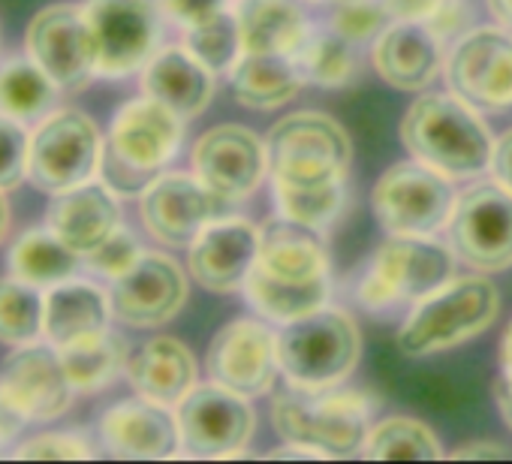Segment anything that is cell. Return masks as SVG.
I'll return each instance as SVG.
<instances>
[{
	"label": "cell",
	"instance_id": "1",
	"mask_svg": "<svg viewBox=\"0 0 512 464\" xmlns=\"http://www.w3.org/2000/svg\"><path fill=\"white\" fill-rule=\"evenodd\" d=\"M329 254L314 226L275 220L263 229V248L244 296L272 323H293L329 305Z\"/></svg>",
	"mask_w": 512,
	"mask_h": 464
},
{
	"label": "cell",
	"instance_id": "2",
	"mask_svg": "<svg viewBox=\"0 0 512 464\" xmlns=\"http://www.w3.org/2000/svg\"><path fill=\"white\" fill-rule=\"evenodd\" d=\"M401 142L413 160L449 178H476L491 166L494 151L479 109L452 91H428L413 100L401 121Z\"/></svg>",
	"mask_w": 512,
	"mask_h": 464
},
{
	"label": "cell",
	"instance_id": "3",
	"mask_svg": "<svg viewBox=\"0 0 512 464\" xmlns=\"http://www.w3.org/2000/svg\"><path fill=\"white\" fill-rule=\"evenodd\" d=\"M184 139V118L154 97L142 94L124 103L103 145L100 175L118 196H139L178 154Z\"/></svg>",
	"mask_w": 512,
	"mask_h": 464
},
{
	"label": "cell",
	"instance_id": "4",
	"mask_svg": "<svg viewBox=\"0 0 512 464\" xmlns=\"http://www.w3.org/2000/svg\"><path fill=\"white\" fill-rule=\"evenodd\" d=\"M374 401L356 389H302L287 386L272 398V425L290 443H305L320 458L362 455L371 431Z\"/></svg>",
	"mask_w": 512,
	"mask_h": 464
},
{
	"label": "cell",
	"instance_id": "5",
	"mask_svg": "<svg viewBox=\"0 0 512 464\" xmlns=\"http://www.w3.org/2000/svg\"><path fill=\"white\" fill-rule=\"evenodd\" d=\"M272 190H341L347 187L353 145L347 130L323 112L281 118L269 139Z\"/></svg>",
	"mask_w": 512,
	"mask_h": 464
},
{
	"label": "cell",
	"instance_id": "6",
	"mask_svg": "<svg viewBox=\"0 0 512 464\" xmlns=\"http://www.w3.org/2000/svg\"><path fill=\"white\" fill-rule=\"evenodd\" d=\"M500 314V293L485 275L452 278L425 299L398 329V350L410 359L452 350L485 332Z\"/></svg>",
	"mask_w": 512,
	"mask_h": 464
},
{
	"label": "cell",
	"instance_id": "7",
	"mask_svg": "<svg viewBox=\"0 0 512 464\" xmlns=\"http://www.w3.org/2000/svg\"><path fill=\"white\" fill-rule=\"evenodd\" d=\"M362 356L356 320L341 308H320L308 317L284 323L278 332V359L287 383L302 389L341 386Z\"/></svg>",
	"mask_w": 512,
	"mask_h": 464
},
{
	"label": "cell",
	"instance_id": "8",
	"mask_svg": "<svg viewBox=\"0 0 512 464\" xmlns=\"http://www.w3.org/2000/svg\"><path fill=\"white\" fill-rule=\"evenodd\" d=\"M455 260L452 245H440L434 236H389L359 284V305L389 311L419 302L455 278Z\"/></svg>",
	"mask_w": 512,
	"mask_h": 464
},
{
	"label": "cell",
	"instance_id": "9",
	"mask_svg": "<svg viewBox=\"0 0 512 464\" xmlns=\"http://www.w3.org/2000/svg\"><path fill=\"white\" fill-rule=\"evenodd\" d=\"M455 199L449 175L419 160L389 166L371 193L374 214L389 236H434L446 229Z\"/></svg>",
	"mask_w": 512,
	"mask_h": 464
},
{
	"label": "cell",
	"instance_id": "10",
	"mask_svg": "<svg viewBox=\"0 0 512 464\" xmlns=\"http://www.w3.org/2000/svg\"><path fill=\"white\" fill-rule=\"evenodd\" d=\"M103 160L97 124L79 109L49 112L31 133L28 181L43 193H64L94 178Z\"/></svg>",
	"mask_w": 512,
	"mask_h": 464
},
{
	"label": "cell",
	"instance_id": "11",
	"mask_svg": "<svg viewBox=\"0 0 512 464\" xmlns=\"http://www.w3.org/2000/svg\"><path fill=\"white\" fill-rule=\"evenodd\" d=\"M455 257L488 275L512 266V193L497 181L467 187L446 223Z\"/></svg>",
	"mask_w": 512,
	"mask_h": 464
},
{
	"label": "cell",
	"instance_id": "12",
	"mask_svg": "<svg viewBox=\"0 0 512 464\" xmlns=\"http://www.w3.org/2000/svg\"><path fill=\"white\" fill-rule=\"evenodd\" d=\"M181 452L193 458H235L244 455L256 413L247 395H238L220 383H196L175 407Z\"/></svg>",
	"mask_w": 512,
	"mask_h": 464
},
{
	"label": "cell",
	"instance_id": "13",
	"mask_svg": "<svg viewBox=\"0 0 512 464\" xmlns=\"http://www.w3.org/2000/svg\"><path fill=\"white\" fill-rule=\"evenodd\" d=\"M446 85L479 112L512 109V31L470 28L443 61Z\"/></svg>",
	"mask_w": 512,
	"mask_h": 464
},
{
	"label": "cell",
	"instance_id": "14",
	"mask_svg": "<svg viewBox=\"0 0 512 464\" xmlns=\"http://www.w3.org/2000/svg\"><path fill=\"white\" fill-rule=\"evenodd\" d=\"M85 13L97 43V76L127 79L145 70V64L157 55V0H91Z\"/></svg>",
	"mask_w": 512,
	"mask_h": 464
},
{
	"label": "cell",
	"instance_id": "15",
	"mask_svg": "<svg viewBox=\"0 0 512 464\" xmlns=\"http://www.w3.org/2000/svg\"><path fill=\"white\" fill-rule=\"evenodd\" d=\"M25 49L61 91H82L97 76V43L85 7L55 4L40 10L28 25Z\"/></svg>",
	"mask_w": 512,
	"mask_h": 464
},
{
	"label": "cell",
	"instance_id": "16",
	"mask_svg": "<svg viewBox=\"0 0 512 464\" xmlns=\"http://www.w3.org/2000/svg\"><path fill=\"white\" fill-rule=\"evenodd\" d=\"M205 365L214 383L238 395H266L275 389L281 374L278 332H272L263 320H232L211 338Z\"/></svg>",
	"mask_w": 512,
	"mask_h": 464
},
{
	"label": "cell",
	"instance_id": "17",
	"mask_svg": "<svg viewBox=\"0 0 512 464\" xmlns=\"http://www.w3.org/2000/svg\"><path fill=\"white\" fill-rule=\"evenodd\" d=\"M193 175L223 202L247 199L269 172V148L241 124L205 130L190 154Z\"/></svg>",
	"mask_w": 512,
	"mask_h": 464
},
{
	"label": "cell",
	"instance_id": "18",
	"mask_svg": "<svg viewBox=\"0 0 512 464\" xmlns=\"http://www.w3.org/2000/svg\"><path fill=\"white\" fill-rule=\"evenodd\" d=\"M0 395L25 422H52L73 404V383L67 377L61 350L55 344H22L7 356L0 371Z\"/></svg>",
	"mask_w": 512,
	"mask_h": 464
},
{
	"label": "cell",
	"instance_id": "19",
	"mask_svg": "<svg viewBox=\"0 0 512 464\" xmlns=\"http://www.w3.org/2000/svg\"><path fill=\"white\" fill-rule=\"evenodd\" d=\"M220 202L196 175L163 172L139 193V214L151 239L169 248H190L199 232L217 220Z\"/></svg>",
	"mask_w": 512,
	"mask_h": 464
},
{
	"label": "cell",
	"instance_id": "20",
	"mask_svg": "<svg viewBox=\"0 0 512 464\" xmlns=\"http://www.w3.org/2000/svg\"><path fill=\"white\" fill-rule=\"evenodd\" d=\"M263 248V229L244 217L211 220L187 248V269L208 293L244 290Z\"/></svg>",
	"mask_w": 512,
	"mask_h": 464
},
{
	"label": "cell",
	"instance_id": "21",
	"mask_svg": "<svg viewBox=\"0 0 512 464\" xmlns=\"http://www.w3.org/2000/svg\"><path fill=\"white\" fill-rule=\"evenodd\" d=\"M112 317L133 329H154L178 317L187 302V275L166 254H142V260L112 281Z\"/></svg>",
	"mask_w": 512,
	"mask_h": 464
},
{
	"label": "cell",
	"instance_id": "22",
	"mask_svg": "<svg viewBox=\"0 0 512 464\" xmlns=\"http://www.w3.org/2000/svg\"><path fill=\"white\" fill-rule=\"evenodd\" d=\"M100 443L112 458L160 461L181 452V431L169 407L142 395L112 404L100 419Z\"/></svg>",
	"mask_w": 512,
	"mask_h": 464
},
{
	"label": "cell",
	"instance_id": "23",
	"mask_svg": "<svg viewBox=\"0 0 512 464\" xmlns=\"http://www.w3.org/2000/svg\"><path fill=\"white\" fill-rule=\"evenodd\" d=\"M371 64L398 91H425L443 70V43L425 22H389L374 40Z\"/></svg>",
	"mask_w": 512,
	"mask_h": 464
},
{
	"label": "cell",
	"instance_id": "24",
	"mask_svg": "<svg viewBox=\"0 0 512 464\" xmlns=\"http://www.w3.org/2000/svg\"><path fill=\"white\" fill-rule=\"evenodd\" d=\"M49 229L70 245L76 254H91L100 248L112 232L121 226V205L118 193L106 184L85 181L79 187H70L64 193H55L49 211H46Z\"/></svg>",
	"mask_w": 512,
	"mask_h": 464
},
{
	"label": "cell",
	"instance_id": "25",
	"mask_svg": "<svg viewBox=\"0 0 512 464\" xmlns=\"http://www.w3.org/2000/svg\"><path fill=\"white\" fill-rule=\"evenodd\" d=\"M124 374L136 395L163 407H178L181 398L196 386L199 371L187 344L169 335H157L130 353Z\"/></svg>",
	"mask_w": 512,
	"mask_h": 464
},
{
	"label": "cell",
	"instance_id": "26",
	"mask_svg": "<svg viewBox=\"0 0 512 464\" xmlns=\"http://www.w3.org/2000/svg\"><path fill=\"white\" fill-rule=\"evenodd\" d=\"M142 94L169 106L184 121L202 115L214 97V73L187 46H166L142 70Z\"/></svg>",
	"mask_w": 512,
	"mask_h": 464
},
{
	"label": "cell",
	"instance_id": "27",
	"mask_svg": "<svg viewBox=\"0 0 512 464\" xmlns=\"http://www.w3.org/2000/svg\"><path fill=\"white\" fill-rule=\"evenodd\" d=\"M109 317H112V302L106 290H100L91 281H76V278L61 281L46 293L43 341L61 350L67 344L106 332Z\"/></svg>",
	"mask_w": 512,
	"mask_h": 464
},
{
	"label": "cell",
	"instance_id": "28",
	"mask_svg": "<svg viewBox=\"0 0 512 464\" xmlns=\"http://www.w3.org/2000/svg\"><path fill=\"white\" fill-rule=\"evenodd\" d=\"M305 85V73L296 55L278 52H244L229 70L232 97L247 109H278L290 103Z\"/></svg>",
	"mask_w": 512,
	"mask_h": 464
},
{
	"label": "cell",
	"instance_id": "29",
	"mask_svg": "<svg viewBox=\"0 0 512 464\" xmlns=\"http://www.w3.org/2000/svg\"><path fill=\"white\" fill-rule=\"evenodd\" d=\"M238 25L244 52L296 55L308 40V22L293 0H244Z\"/></svg>",
	"mask_w": 512,
	"mask_h": 464
},
{
	"label": "cell",
	"instance_id": "30",
	"mask_svg": "<svg viewBox=\"0 0 512 464\" xmlns=\"http://www.w3.org/2000/svg\"><path fill=\"white\" fill-rule=\"evenodd\" d=\"M85 257L76 254L70 245H64L55 232L46 229H28L10 248V272L34 287H55L61 281H70L79 272V263Z\"/></svg>",
	"mask_w": 512,
	"mask_h": 464
},
{
	"label": "cell",
	"instance_id": "31",
	"mask_svg": "<svg viewBox=\"0 0 512 464\" xmlns=\"http://www.w3.org/2000/svg\"><path fill=\"white\" fill-rule=\"evenodd\" d=\"M61 359L73 389L91 395V392H103L109 383L118 380V374L127 368L130 350L118 332L106 329L100 335L61 347Z\"/></svg>",
	"mask_w": 512,
	"mask_h": 464
},
{
	"label": "cell",
	"instance_id": "32",
	"mask_svg": "<svg viewBox=\"0 0 512 464\" xmlns=\"http://www.w3.org/2000/svg\"><path fill=\"white\" fill-rule=\"evenodd\" d=\"M58 94L61 88L31 58H16L0 67V112L16 121H43L55 109Z\"/></svg>",
	"mask_w": 512,
	"mask_h": 464
},
{
	"label": "cell",
	"instance_id": "33",
	"mask_svg": "<svg viewBox=\"0 0 512 464\" xmlns=\"http://www.w3.org/2000/svg\"><path fill=\"white\" fill-rule=\"evenodd\" d=\"M362 455L368 461H440L443 449L425 422L410 416H389L368 431Z\"/></svg>",
	"mask_w": 512,
	"mask_h": 464
},
{
	"label": "cell",
	"instance_id": "34",
	"mask_svg": "<svg viewBox=\"0 0 512 464\" xmlns=\"http://www.w3.org/2000/svg\"><path fill=\"white\" fill-rule=\"evenodd\" d=\"M46 296L40 287L13 278H0V344L22 347L43 338Z\"/></svg>",
	"mask_w": 512,
	"mask_h": 464
},
{
	"label": "cell",
	"instance_id": "35",
	"mask_svg": "<svg viewBox=\"0 0 512 464\" xmlns=\"http://www.w3.org/2000/svg\"><path fill=\"white\" fill-rule=\"evenodd\" d=\"M184 46L190 49V55L196 61H202L214 76H229V70L238 64V58L244 55V43H241V25H238V13L232 10H220L211 19L184 28Z\"/></svg>",
	"mask_w": 512,
	"mask_h": 464
},
{
	"label": "cell",
	"instance_id": "36",
	"mask_svg": "<svg viewBox=\"0 0 512 464\" xmlns=\"http://www.w3.org/2000/svg\"><path fill=\"white\" fill-rule=\"evenodd\" d=\"M296 61L305 73V82H314L320 88H344L356 79L359 70L353 43L338 37L335 31L308 34V40L296 52Z\"/></svg>",
	"mask_w": 512,
	"mask_h": 464
},
{
	"label": "cell",
	"instance_id": "37",
	"mask_svg": "<svg viewBox=\"0 0 512 464\" xmlns=\"http://www.w3.org/2000/svg\"><path fill=\"white\" fill-rule=\"evenodd\" d=\"M335 4L338 7L329 16V31L350 40L353 46L374 43L392 22L380 0H335Z\"/></svg>",
	"mask_w": 512,
	"mask_h": 464
},
{
	"label": "cell",
	"instance_id": "38",
	"mask_svg": "<svg viewBox=\"0 0 512 464\" xmlns=\"http://www.w3.org/2000/svg\"><path fill=\"white\" fill-rule=\"evenodd\" d=\"M94 455L97 449L82 431H46L13 449L19 461H88Z\"/></svg>",
	"mask_w": 512,
	"mask_h": 464
},
{
	"label": "cell",
	"instance_id": "39",
	"mask_svg": "<svg viewBox=\"0 0 512 464\" xmlns=\"http://www.w3.org/2000/svg\"><path fill=\"white\" fill-rule=\"evenodd\" d=\"M28 151L31 136L25 121H16L0 112V190H13L28 178Z\"/></svg>",
	"mask_w": 512,
	"mask_h": 464
},
{
	"label": "cell",
	"instance_id": "40",
	"mask_svg": "<svg viewBox=\"0 0 512 464\" xmlns=\"http://www.w3.org/2000/svg\"><path fill=\"white\" fill-rule=\"evenodd\" d=\"M142 254H145V251H142L139 239L133 236V232H130L127 226H118L100 248H94L91 254H85V263H88L91 272H97V275L115 281V278H121L124 272H130V269L142 260Z\"/></svg>",
	"mask_w": 512,
	"mask_h": 464
},
{
	"label": "cell",
	"instance_id": "41",
	"mask_svg": "<svg viewBox=\"0 0 512 464\" xmlns=\"http://www.w3.org/2000/svg\"><path fill=\"white\" fill-rule=\"evenodd\" d=\"M425 25L437 34L440 43H449V40L464 37L473 28V13L464 0H443V4L437 7V13Z\"/></svg>",
	"mask_w": 512,
	"mask_h": 464
},
{
	"label": "cell",
	"instance_id": "42",
	"mask_svg": "<svg viewBox=\"0 0 512 464\" xmlns=\"http://www.w3.org/2000/svg\"><path fill=\"white\" fill-rule=\"evenodd\" d=\"M157 4H160V13L172 19L181 31L226 10V0H157Z\"/></svg>",
	"mask_w": 512,
	"mask_h": 464
},
{
	"label": "cell",
	"instance_id": "43",
	"mask_svg": "<svg viewBox=\"0 0 512 464\" xmlns=\"http://www.w3.org/2000/svg\"><path fill=\"white\" fill-rule=\"evenodd\" d=\"M392 22H428L443 0H380Z\"/></svg>",
	"mask_w": 512,
	"mask_h": 464
},
{
	"label": "cell",
	"instance_id": "44",
	"mask_svg": "<svg viewBox=\"0 0 512 464\" xmlns=\"http://www.w3.org/2000/svg\"><path fill=\"white\" fill-rule=\"evenodd\" d=\"M488 169L494 172V181L512 193V130H509V133H503V136L494 142L491 166H488Z\"/></svg>",
	"mask_w": 512,
	"mask_h": 464
},
{
	"label": "cell",
	"instance_id": "45",
	"mask_svg": "<svg viewBox=\"0 0 512 464\" xmlns=\"http://www.w3.org/2000/svg\"><path fill=\"white\" fill-rule=\"evenodd\" d=\"M449 458L452 461H491V458H512V449L494 440H473V443L458 446Z\"/></svg>",
	"mask_w": 512,
	"mask_h": 464
},
{
	"label": "cell",
	"instance_id": "46",
	"mask_svg": "<svg viewBox=\"0 0 512 464\" xmlns=\"http://www.w3.org/2000/svg\"><path fill=\"white\" fill-rule=\"evenodd\" d=\"M494 404L500 410V419L512 431V371H500V377L494 380Z\"/></svg>",
	"mask_w": 512,
	"mask_h": 464
},
{
	"label": "cell",
	"instance_id": "47",
	"mask_svg": "<svg viewBox=\"0 0 512 464\" xmlns=\"http://www.w3.org/2000/svg\"><path fill=\"white\" fill-rule=\"evenodd\" d=\"M22 425H25V419L4 401V395H0V446H7L10 440H16Z\"/></svg>",
	"mask_w": 512,
	"mask_h": 464
},
{
	"label": "cell",
	"instance_id": "48",
	"mask_svg": "<svg viewBox=\"0 0 512 464\" xmlns=\"http://www.w3.org/2000/svg\"><path fill=\"white\" fill-rule=\"evenodd\" d=\"M488 10L503 28L512 31V0H488Z\"/></svg>",
	"mask_w": 512,
	"mask_h": 464
},
{
	"label": "cell",
	"instance_id": "49",
	"mask_svg": "<svg viewBox=\"0 0 512 464\" xmlns=\"http://www.w3.org/2000/svg\"><path fill=\"white\" fill-rule=\"evenodd\" d=\"M500 365H503V371H512V326L506 329L503 344H500Z\"/></svg>",
	"mask_w": 512,
	"mask_h": 464
},
{
	"label": "cell",
	"instance_id": "50",
	"mask_svg": "<svg viewBox=\"0 0 512 464\" xmlns=\"http://www.w3.org/2000/svg\"><path fill=\"white\" fill-rule=\"evenodd\" d=\"M7 232H10V202H7L4 190H0V242L7 239Z\"/></svg>",
	"mask_w": 512,
	"mask_h": 464
},
{
	"label": "cell",
	"instance_id": "51",
	"mask_svg": "<svg viewBox=\"0 0 512 464\" xmlns=\"http://www.w3.org/2000/svg\"><path fill=\"white\" fill-rule=\"evenodd\" d=\"M308 4H329V0H308Z\"/></svg>",
	"mask_w": 512,
	"mask_h": 464
}]
</instances>
